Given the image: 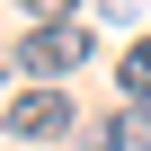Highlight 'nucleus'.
<instances>
[{
    "mask_svg": "<svg viewBox=\"0 0 151 151\" xmlns=\"http://www.w3.org/2000/svg\"><path fill=\"white\" fill-rule=\"evenodd\" d=\"M89 62V27H71V18H45L18 36V71L27 80H71V71Z\"/></svg>",
    "mask_w": 151,
    "mask_h": 151,
    "instance_id": "nucleus-1",
    "label": "nucleus"
},
{
    "mask_svg": "<svg viewBox=\"0 0 151 151\" xmlns=\"http://www.w3.org/2000/svg\"><path fill=\"white\" fill-rule=\"evenodd\" d=\"M116 80H124V98H151V36H133V45H124Z\"/></svg>",
    "mask_w": 151,
    "mask_h": 151,
    "instance_id": "nucleus-4",
    "label": "nucleus"
},
{
    "mask_svg": "<svg viewBox=\"0 0 151 151\" xmlns=\"http://www.w3.org/2000/svg\"><path fill=\"white\" fill-rule=\"evenodd\" d=\"M0 124H9L18 142H53V133H71V89H62V80H36L27 98H9Z\"/></svg>",
    "mask_w": 151,
    "mask_h": 151,
    "instance_id": "nucleus-2",
    "label": "nucleus"
},
{
    "mask_svg": "<svg viewBox=\"0 0 151 151\" xmlns=\"http://www.w3.org/2000/svg\"><path fill=\"white\" fill-rule=\"evenodd\" d=\"M98 9H107V18H142V0H98Z\"/></svg>",
    "mask_w": 151,
    "mask_h": 151,
    "instance_id": "nucleus-6",
    "label": "nucleus"
},
{
    "mask_svg": "<svg viewBox=\"0 0 151 151\" xmlns=\"http://www.w3.org/2000/svg\"><path fill=\"white\" fill-rule=\"evenodd\" d=\"M18 9H27V18L45 27V18H71V9H80V0H18Z\"/></svg>",
    "mask_w": 151,
    "mask_h": 151,
    "instance_id": "nucleus-5",
    "label": "nucleus"
},
{
    "mask_svg": "<svg viewBox=\"0 0 151 151\" xmlns=\"http://www.w3.org/2000/svg\"><path fill=\"white\" fill-rule=\"evenodd\" d=\"M80 142L89 151H151V98H124V116H98Z\"/></svg>",
    "mask_w": 151,
    "mask_h": 151,
    "instance_id": "nucleus-3",
    "label": "nucleus"
}]
</instances>
